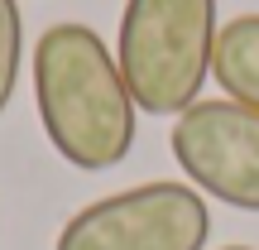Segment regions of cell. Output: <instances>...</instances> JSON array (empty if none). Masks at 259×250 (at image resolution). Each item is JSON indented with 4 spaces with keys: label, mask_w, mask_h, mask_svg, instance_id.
<instances>
[{
    "label": "cell",
    "mask_w": 259,
    "mask_h": 250,
    "mask_svg": "<svg viewBox=\"0 0 259 250\" xmlns=\"http://www.w3.org/2000/svg\"><path fill=\"white\" fill-rule=\"evenodd\" d=\"M34 106L58 159L82 173L115 168L135 149L139 106L111 44L92 24H48L34 44Z\"/></svg>",
    "instance_id": "cell-1"
},
{
    "label": "cell",
    "mask_w": 259,
    "mask_h": 250,
    "mask_svg": "<svg viewBox=\"0 0 259 250\" xmlns=\"http://www.w3.org/2000/svg\"><path fill=\"white\" fill-rule=\"evenodd\" d=\"M211 207L192 183H139L72 212L53 250H206Z\"/></svg>",
    "instance_id": "cell-3"
},
{
    "label": "cell",
    "mask_w": 259,
    "mask_h": 250,
    "mask_svg": "<svg viewBox=\"0 0 259 250\" xmlns=\"http://www.w3.org/2000/svg\"><path fill=\"white\" fill-rule=\"evenodd\" d=\"M226 250H254V245H226Z\"/></svg>",
    "instance_id": "cell-7"
},
{
    "label": "cell",
    "mask_w": 259,
    "mask_h": 250,
    "mask_svg": "<svg viewBox=\"0 0 259 250\" xmlns=\"http://www.w3.org/2000/svg\"><path fill=\"white\" fill-rule=\"evenodd\" d=\"M211 77L221 82V92L231 101L259 111V10L254 15H235L231 24H221Z\"/></svg>",
    "instance_id": "cell-5"
},
{
    "label": "cell",
    "mask_w": 259,
    "mask_h": 250,
    "mask_svg": "<svg viewBox=\"0 0 259 250\" xmlns=\"http://www.w3.org/2000/svg\"><path fill=\"white\" fill-rule=\"evenodd\" d=\"M19 63H24V15H19V0H0V116L15 101Z\"/></svg>",
    "instance_id": "cell-6"
},
{
    "label": "cell",
    "mask_w": 259,
    "mask_h": 250,
    "mask_svg": "<svg viewBox=\"0 0 259 250\" xmlns=\"http://www.w3.org/2000/svg\"><path fill=\"white\" fill-rule=\"evenodd\" d=\"M168 149L202 197L259 212V111L231 96L197 101L173 121Z\"/></svg>",
    "instance_id": "cell-4"
},
{
    "label": "cell",
    "mask_w": 259,
    "mask_h": 250,
    "mask_svg": "<svg viewBox=\"0 0 259 250\" xmlns=\"http://www.w3.org/2000/svg\"><path fill=\"white\" fill-rule=\"evenodd\" d=\"M216 34V0H125L115 63L139 111L178 121L202 101Z\"/></svg>",
    "instance_id": "cell-2"
}]
</instances>
